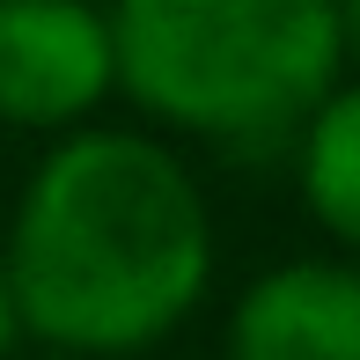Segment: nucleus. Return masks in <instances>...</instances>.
I'll return each instance as SVG.
<instances>
[{
	"mask_svg": "<svg viewBox=\"0 0 360 360\" xmlns=\"http://www.w3.org/2000/svg\"><path fill=\"white\" fill-rule=\"evenodd\" d=\"M22 338L74 360L155 353L214 287V214L184 155L133 125H74L0 236Z\"/></svg>",
	"mask_w": 360,
	"mask_h": 360,
	"instance_id": "f257e3e1",
	"label": "nucleus"
},
{
	"mask_svg": "<svg viewBox=\"0 0 360 360\" xmlns=\"http://www.w3.org/2000/svg\"><path fill=\"white\" fill-rule=\"evenodd\" d=\"M118 96L162 133L265 147L338 89V0H103Z\"/></svg>",
	"mask_w": 360,
	"mask_h": 360,
	"instance_id": "f03ea898",
	"label": "nucleus"
},
{
	"mask_svg": "<svg viewBox=\"0 0 360 360\" xmlns=\"http://www.w3.org/2000/svg\"><path fill=\"white\" fill-rule=\"evenodd\" d=\"M118 96L103 0H0V125L74 133Z\"/></svg>",
	"mask_w": 360,
	"mask_h": 360,
	"instance_id": "7ed1b4c3",
	"label": "nucleus"
},
{
	"mask_svg": "<svg viewBox=\"0 0 360 360\" xmlns=\"http://www.w3.org/2000/svg\"><path fill=\"white\" fill-rule=\"evenodd\" d=\"M221 360H360V257H287L228 302Z\"/></svg>",
	"mask_w": 360,
	"mask_h": 360,
	"instance_id": "20e7f679",
	"label": "nucleus"
},
{
	"mask_svg": "<svg viewBox=\"0 0 360 360\" xmlns=\"http://www.w3.org/2000/svg\"><path fill=\"white\" fill-rule=\"evenodd\" d=\"M294 184L338 257H360V81H338L294 125Z\"/></svg>",
	"mask_w": 360,
	"mask_h": 360,
	"instance_id": "39448f33",
	"label": "nucleus"
},
{
	"mask_svg": "<svg viewBox=\"0 0 360 360\" xmlns=\"http://www.w3.org/2000/svg\"><path fill=\"white\" fill-rule=\"evenodd\" d=\"M22 346V316H15V287H8V257H0V360H15Z\"/></svg>",
	"mask_w": 360,
	"mask_h": 360,
	"instance_id": "423d86ee",
	"label": "nucleus"
},
{
	"mask_svg": "<svg viewBox=\"0 0 360 360\" xmlns=\"http://www.w3.org/2000/svg\"><path fill=\"white\" fill-rule=\"evenodd\" d=\"M338 44L346 59H360V0H338Z\"/></svg>",
	"mask_w": 360,
	"mask_h": 360,
	"instance_id": "0eeeda50",
	"label": "nucleus"
},
{
	"mask_svg": "<svg viewBox=\"0 0 360 360\" xmlns=\"http://www.w3.org/2000/svg\"><path fill=\"white\" fill-rule=\"evenodd\" d=\"M30 360H74V353H44V346H37V353H30Z\"/></svg>",
	"mask_w": 360,
	"mask_h": 360,
	"instance_id": "6e6552de",
	"label": "nucleus"
}]
</instances>
